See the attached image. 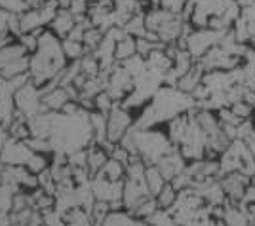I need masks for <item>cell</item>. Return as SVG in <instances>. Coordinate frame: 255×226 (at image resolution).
Returning a JSON list of instances; mask_svg holds the SVG:
<instances>
[{
    "label": "cell",
    "instance_id": "6da1fadb",
    "mask_svg": "<svg viewBox=\"0 0 255 226\" xmlns=\"http://www.w3.org/2000/svg\"><path fill=\"white\" fill-rule=\"evenodd\" d=\"M129 126H131L129 110L124 108L122 105H115L113 110L107 114V139L111 143L122 141Z\"/></svg>",
    "mask_w": 255,
    "mask_h": 226
},
{
    "label": "cell",
    "instance_id": "7a4b0ae2",
    "mask_svg": "<svg viewBox=\"0 0 255 226\" xmlns=\"http://www.w3.org/2000/svg\"><path fill=\"white\" fill-rule=\"evenodd\" d=\"M48 27H50V31L55 32L59 38H67V36L71 34V31L76 27V17L69 10H59L57 15L53 17V21L50 23Z\"/></svg>",
    "mask_w": 255,
    "mask_h": 226
},
{
    "label": "cell",
    "instance_id": "3957f363",
    "mask_svg": "<svg viewBox=\"0 0 255 226\" xmlns=\"http://www.w3.org/2000/svg\"><path fill=\"white\" fill-rule=\"evenodd\" d=\"M69 101H73V99H71V95H69L67 87H63V86L53 87L52 91H48L46 95H42L44 107L48 108V110H53V112L63 110L65 105H67Z\"/></svg>",
    "mask_w": 255,
    "mask_h": 226
},
{
    "label": "cell",
    "instance_id": "277c9868",
    "mask_svg": "<svg viewBox=\"0 0 255 226\" xmlns=\"http://www.w3.org/2000/svg\"><path fill=\"white\" fill-rule=\"evenodd\" d=\"M137 55V38L135 36H129L126 34L122 40L117 42V48H115V59L118 63H124L126 59Z\"/></svg>",
    "mask_w": 255,
    "mask_h": 226
},
{
    "label": "cell",
    "instance_id": "5b68a950",
    "mask_svg": "<svg viewBox=\"0 0 255 226\" xmlns=\"http://www.w3.org/2000/svg\"><path fill=\"white\" fill-rule=\"evenodd\" d=\"M107 161H109L107 151H103L99 145H97V147H92V149H88V169H90V173L101 171Z\"/></svg>",
    "mask_w": 255,
    "mask_h": 226
},
{
    "label": "cell",
    "instance_id": "8992f818",
    "mask_svg": "<svg viewBox=\"0 0 255 226\" xmlns=\"http://www.w3.org/2000/svg\"><path fill=\"white\" fill-rule=\"evenodd\" d=\"M63 52L67 55V59L71 61H78L86 55V46L80 40H73V38H65L63 40Z\"/></svg>",
    "mask_w": 255,
    "mask_h": 226
},
{
    "label": "cell",
    "instance_id": "52a82bcc",
    "mask_svg": "<svg viewBox=\"0 0 255 226\" xmlns=\"http://www.w3.org/2000/svg\"><path fill=\"white\" fill-rule=\"evenodd\" d=\"M103 38H105V31H101L99 27H88L82 36V44L86 46L88 52H94Z\"/></svg>",
    "mask_w": 255,
    "mask_h": 226
},
{
    "label": "cell",
    "instance_id": "ba28073f",
    "mask_svg": "<svg viewBox=\"0 0 255 226\" xmlns=\"http://www.w3.org/2000/svg\"><path fill=\"white\" fill-rule=\"evenodd\" d=\"M156 202H158L160 209H170L171 205L177 202V188L173 184H168L156 194Z\"/></svg>",
    "mask_w": 255,
    "mask_h": 226
},
{
    "label": "cell",
    "instance_id": "9c48e42d",
    "mask_svg": "<svg viewBox=\"0 0 255 226\" xmlns=\"http://www.w3.org/2000/svg\"><path fill=\"white\" fill-rule=\"evenodd\" d=\"M101 175H103L105 179H109V181H120V177L124 175V163L115 160V158H111V160L103 165Z\"/></svg>",
    "mask_w": 255,
    "mask_h": 226
},
{
    "label": "cell",
    "instance_id": "30bf717a",
    "mask_svg": "<svg viewBox=\"0 0 255 226\" xmlns=\"http://www.w3.org/2000/svg\"><path fill=\"white\" fill-rule=\"evenodd\" d=\"M0 10L8 13H23L29 10V0H0Z\"/></svg>",
    "mask_w": 255,
    "mask_h": 226
},
{
    "label": "cell",
    "instance_id": "8fae6325",
    "mask_svg": "<svg viewBox=\"0 0 255 226\" xmlns=\"http://www.w3.org/2000/svg\"><path fill=\"white\" fill-rule=\"evenodd\" d=\"M69 11L75 15L76 19L86 17L88 11H90V0H73L71 6H69Z\"/></svg>",
    "mask_w": 255,
    "mask_h": 226
},
{
    "label": "cell",
    "instance_id": "7c38bea8",
    "mask_svg": "<svg viewBox=\"0 0 255 226\" xmlns=\"http://www.w3.org/2000/svg\"><path fill=\"white\" fill-rule=\"evenodd\" d=\"M27 169L36 173V175H40L42 171L48 169V161L44 160V156H40V154H32L31 160L27 161Z\"/></svg>",
    "mask_w": 255,
    "mask_h": 226
},
{
    "label": "cell",
    "instance_id": "4fadbf2b",
    "mask_svg": "<svg viewBox=\"0 0 255 226\" xmlns=\"http://www.w3.org/2000/svg\"><path fill=\"white\" fill-rule=\"evenodd\" d=\"M8 17H10L8 11L0 10V38L10 34V29H8Z\"/></svg>",
    "mask_w": 255,
    "mask_h": 226
},
{
    "label": "cell",
    "instance_id": "5bb4252c",
    "mask_svg": "<svg viewBox=\"0 0 255 226\" xmlns=\"http://www.w3.org/2000/svg\"><path fill=\"white\" fill-rule=\"evenodd\" d=\"M6 145H8V131H4V129L0 128V154L6 149Z\"/></svg>",
    "mask_w": 255,
    "mask_h": 226
}]
</instances>
